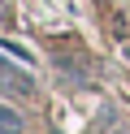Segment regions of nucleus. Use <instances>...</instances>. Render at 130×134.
I'll use <instances>...</instances> for the list:
<instances>
[{"label":"nucleus","instance_id":"f257e3e1","mask_svg":"<svg viewBox=\"0 0 130 134\" xmlns=\"http://www.w3.org/2000/svg\"><path fill=\"white\" fill-rule=\"evenodd\" d=\"M0 95H17V99L35 95V82H30V74H22V69H13L9 61H0Z\"/></svg>","mask_w":130,"mask_h":134},{"label":"nucleus","instance_id":"f03ea898","mask_svg":"<svg viewBox=\"0 0 130 134\" xmlns=\"http://www.w3.org/2000/svg\"><path fill=\"white\" fill-rule=\"evenodd\" d=\"M0 134H22V117L4 104H0Z\"/></svg>","mask_w":130,"mask_h":134}]
</instances>
